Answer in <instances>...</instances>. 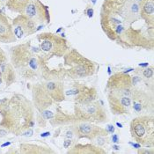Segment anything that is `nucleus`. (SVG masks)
Returning <instances> with one entry per match:
<instances>
[{"label":"nucleus","instance_id":"1","mask_svg":"<svg viewBox=\"0 0 154 154\" xmlns=\"http://www.w3.org/2000/svg\"><path fill=\"white\" fill-rule=\"evenodd\" d=\"M101 16H107L119 20L123 26L140 19V7L137 0H105L102 5Z\"/></svg>","mask_w":154,"mask_h":154},{"label":"nucleus","instance_id":"2","mask_svg":"<svg viewBox=\"0 0 154 154\" xmlns=\"http://www.w3.org/2000/svg\"><path fill=\"white\" fill-rule=\"evenodd\" d=\"M132 137L140 144L146 147L154 143V121L150 116H140L131 122Z\"/></svg>","mask_w":154,"mask_h":154},{"label":"nucleus","instance_id":"3","mask_svg":"<svg viewBox=\"0 0 154 154\" xmlns=\"http://www.w3.org/2000/svg\"><path fill=\"white\" fill-rule=\"evenodd\" d=\"M38 41L40 42V48L43 52L50 53L52 55L62 56L67 49V42L60 36L51 34L43 33L38 35Z\"/></svg>","mask_w":154,"mask_h":154},{"label":"nucleus","instance_id":"4","mask_svg":"<svg viewBox=\"0 0 154 154\" xmlns=\"http://www.w3.org/2000/svg\"><path fill=\"white\" fill-rule=\"evenodd\" d=\"M78 117L92 122H103L107 117L103 107L97 102L79 103L76 108Z\"/></svg>","mask_w":154,"mask_h":154},{"label":"nucleus","instance_id":"5","mask_svg":"<svg viewBox=\"0 0 154 154\" xmlns=\"http://www.w3.org/2000/svg\"><path fill=\"white\" fill-rule=\"evenodd\" d=\"M66 63L71 64V71L78 77H85L94 71L93 63L76 50H72L66 55Z\"/></svg>","mask_w":154,"mask_h":154},{"label":"nucleus","instance_id":"6","mask_svg":"<svg viewBox=\"0 0 154 154\" xmlns=\"http://www.w3.org/2000/svg\"><path fill=\"white\" fill-rule=\"evenodd\" d=\"M131 77L126 76L125 74H116L112 77L107 84L108 88L111 90L109 95L122 97L132 95V91L131 90Z\"/></svg>","mask_w":154,"mask_h":154},{"label":"nucleus","instance_id":"7","mask_svg":"<svg viewBox=\"0 0 154 154\" xmlns=\"http://www.w3.org/2000/svg\"><path fill=\"white\" fill-rule=\"evenodd\" d=\"M23 14L26 15L35 23L44 21L48 22L50 20L47 6L39 0H30L24 10Z\"/></svg>","mask_w":154,"mask_h":154},{"label":"nucleus","instance_id":"8","mask_svg":"<svg viewBox=\"0 0 154 154\" xmlns=\"http://www.w3.org/2000/svg\"><path fill=\"white\" fill-rule=\"evenodd\" d=\"M14 35L18 39L30 35L36 31V23L25 14H20L12 21Z\"/></svg>","mask_w":154,"mask_h":154},{"label":"nucleus","instance_id":"9","mask_svg":"<svg viewBox=\"0 0 154 154\" xmlns=\"http://www.w3.org/2000/svg\"><path fill=\"white\" fill-rule=\"evenodd\" d=\"M108 100L111 110L115 114H125L128 113L131 107V98L128 96L117 97L109 95Z\"/></svg>","mask_w":154,"mask_h":154},{"label":"nucleus","instance_id":"10","mask_svg":"<svg viewBox=\"0 0 154 154\" xmlns=\"http://www.w3.org/2000/svg\"><path fill=\"white\" fill-rule=\"evenodd\" d=\"M16 36L14 35L12 26L10 24L8 19L0 12V42L10 43L14 42Z\"/></svg>","mask_w":154,"mask_h":154},{"label":"nucleus","instance_id":"11","mask_svg":"<svg viewBox=\"0 0 154 154\" xmlns=\"http://www.w3.org/2000/svg\"><path fill=\"white\" fill-rule=\"evenodd\" d=\"M78 133L81 136L90 139H94L99 137H103L107 135V132L100 129L97 126H94L92 124H89L87 122L81 123L78 126Z\"/></svg>","mask_w":154,"mask_h":154},{"label":"nucleus","instance_id":"12","mask_svg":"<svg viewBox=\"0 0 154 154\" xmlns=\"http://www.w3.org/2000/svg\"><path fill=\"white\" fill-rule=\"evenodd\" d=\"M140 18L150 26L154 23V0H139Z\"/></svg>","mask_w":154,"mask_h":154},{"label":"nucleus","instance_id":"13","mask_svg":"<svg viewBox=\"0 0 154 154\" xmlns=\"http://www.w3.org/2000/svg\"><path fill=\"white\" fill-rule=\"evenodd\" d=\"M69 153H78V154H98L105 153L101 148H98L92 144H77L75 145L72 150L69 152Z\"/></svg>","mask_w":154,"mask_h":154},{"label":"nucleus","instance_id":"14","mask_svg":"<svg viewBox=\"0 0 154 154\" xmlns=\"http://www.w3.org/2000/svg\"><path fill=\"white\" fill-rule=\"evenodd\" d=\"M29 1L30 0H7L6 5L12 12L23 14L24 10Z\"/></svg>","mask_w":154,"mask_h":154},{"label":"nucleus","instance_id":"15","mask_svg":"<svg viewBox=\"0 0 154 154\" xmlns=\"http://www.w3.org/2000/svg\"><path fill=\"white\" fill-rule=\"evenodd\" d=\"M143 75L147 79H150L153 75V71H152V69H145L144 71H143Z\"/></svg>","mask_w":154,"mask_h":154},{"label":"nucleus","instance_id":"16","mask_svg":"<svg viewBox=\"0 0 154 154\" xmlns=\"http://www.w3.org/2000/svg\"><path fill=\"white\" fill-rule=\"evenodd\" d=\"M37 61H36L35 57H32L31 60H30V62H29V66L33 69V70H36V68H37Z\"/></svg>","mask_w":154,"mask_h":154},{"label":"nucleus","instance_id":"17","mask_svg":"<svg viewBox=\"0 0 154 154\" xmlns=\"http://www.w3.org/2000/svg\"><path fill=\"white\" fill-rule=\"evenodd\" d=\"M42 114H43V116H45V118L46 119L51 118V117L53 116V114H52V112H49V111H45V112H43Z\"/></svg>","mask_w":154,"mask_h":154},{"label":"nucleus","instance_id":"18","mask_svg":"<svg viewBox=\"0 0 154 154\" xmlns=\"http://www.w3.org/2000/svg\"><path fill=\"white\" fill-rule=\"evenodd\" d=\"M71 140H66V141H64L63 145H64V147H65V148H68V147L71 145Z\"/></svg>","mask_w":154,"mask_h":154},{"label":"nucleus","instance_id":"19","mask_svg":"<svg viewBox=\"0 0 154 154\" xmlns=\"http://www.w3.org/2000/svg\"><path fill=\"white\" fill-rule=\"evenodd\" d=\"M72 132L71 131H68L67 133H66V135H65V137H67V138H71L72 137Z\"/></svg>","mask_w":154,"mask_h":154},{"label":"nucleus","instance_id":"20","mask_svg":"<svg viewBox=\"0 0 154 154\" xmlns=\"http://www.w3.org/2000/svg\"><path fill=\"white\" fill-rule=\"evenodd\" d=\"M112 139H113V142H115V143L118 142V137H117L116 135H114V136H113V137H112Z\"/></svg>","mask_w":154,"mask_h":154},{"label":"nucleus","instance_id":"21","mask_svg":"<svg viewBox=\"0 0 154 154\" xmlns=\"http://www.w3.org/2000/svg\"><path fill=\"white\" fill-rule=\"evenodd\" d=\"M107 128H108V131H109V132H111V133H113V132H114V131H115V129H114V126H112V125H109Z\"/></svg>","mask_w":154,"mask_h":154},{"label":"nucleus","instance_id":"22","mask_svg":"<svg viewBox=\"0 0 154 154\" xmlns=\"http://www.w3.org/2000/svg\"><path fill=\"white\" fill-rule=\"evenodd\" d=\"M3 59H5V57H4V54H3V52H2V50L0 48V61H2Z\"/></svg>","mask_w":154,"mask_h":154},{"label":"nucleus","instance_id":"23","mask_svg":"<svg viewBox=\"0 0 154 154\" xmlns=\"http://www.w3.org/2000/svg\"><path fill=\"white\" fill-rule=\"evenodd\" d=\"M49 132H46V133H44V134H42V137H47V136H49Z\"/></svg>","mask_w":154,"mask_h":154},{"label":"nucleus","instance_id":"24","mask_svg":"<svg viewBox=\"0 0 154 154\" xmlns=\"http://www.w3.org/2000/svg\"><path fill=\"white\" fill-rule=\"evenodd\" d=\"M10 144V143H4L3 145H2V147H5V146H7V145H9Z\"/></svg>","mask_w":154,"mask_h":154},{"label":"nucleus","instance_id":"25","mask_svg":"<svg viewBox=\"0 0 154 154\" xmlns=\"http://www.w3.org/2000/svg\"><path fill=\"white\" fill-rule=\"evenodd\" d=\"M139 65H140V66H147V65H148V63H140Z\"/></svg>","mask_w":154,"mask_h":154},{"label":"nucleus","instance_id":"26","mask_svg":"<svg viewBox=\"0 0 154 154\" xmlns=\"http://www.w3.org/2000/svg\"><path fill=\"white\" fill-rule=\"evenodd\" d=\"M117 125H118L120 128H122V124H120V123H117Z\"/></svg>","mask_w":154,"mask_h":154},{"label":"nucleus","instance_id":"27","mask_svg":"<svg viewBox=\"0 0 154 154\" xmlns=\"http://www.w3.org/2000/svg\"><path fill=\"white\" fill-rule=\"evenodd\" d=\"M1 1H5V0H1Z\"/></svg>","mask_w":154,"mask_h":154}]
</instances>
